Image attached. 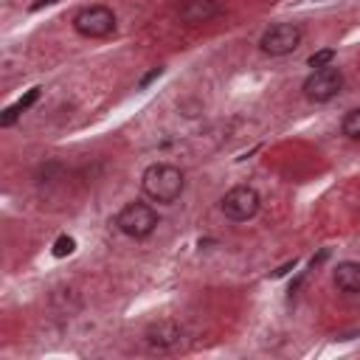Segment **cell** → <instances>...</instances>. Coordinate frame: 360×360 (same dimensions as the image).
Returning <instances> with one entry per match:
<instances>
[{"label":"cell","mask_w":360,"mask_h":360,"mask_svg":"<svg viewBox=\"0 0 360 360\" xmlns=\"http://www.w3.org/2000/svg\"><path fill=\"white\" fill-rule=\"evenodd\" d=\"M141 188H143V194H146L149 200L169 205V202H174V200L183 194V188H186V174H183L177 166H172V163H152V166L141 174Z\"/></svg>","instance_id":"1"},{"label":"cell","mask_w":360,"mask_h":360,"mask_svg":"<svg viewBox=\"0 0 360 360\" xmlns=\"http://www.w3.org/2000/svg\"><path fill=\"white\" fill-rule=\"evenodd\" d=\"M158 222H160L158 211L152 205H146V202H127L115 217L118 231L124 236H129V239H146L158 228Z\"/></svg>","instance_id":"2"},{"label":"cell","mask_w":360,"mask_h":360,"mask_svg":"<svg viewBox=\"0 0 360 360\" xmlns=\"http://www.w3.org/2000/svg\"><path fill=\"white\" fill-rule=\"evenodd\" d=\"M304 96L309 98V101H315V104H323V101H329V98H335L340 90H343V73H340V68H335V65H326V68H318V70H312L307 79H304Z\"/></svg>","instance_id":"3"},{"label":"cell","mask_w":360,"mask_h":360,"mask_svg":"<svg viewBox=\"0 0 360 360\" xmlns=\"http://www.w3.org/2000/svg\"><path fill=\"white\" fill-rule=\"evenodd\" d=\"M301 37H304L301 25H295V22H276V25H270L262 34L259 48L267 56H287V53H292L301 45Z\"/></svg>","instance_id":"4"},{"label":"cell","mask_w":360,"mask_h":360,"mask_svg":"<svg viewBox=\"0 0 360 360\" xmlns=\"http://www.w3.org/2000/svg\"><path fill=\"white\" fill-rule=\"evenodd\" d=\"M73 28H76L82 37L101 39V37H110V34L115 31V14H112V8H107V6H84L82 11H76Z\"/></svg>","instance_id":"5"},{"label":"cell","mask_w":360,"mask_h":360,"mask_svg":"<svg viewBox=\"0 0 360 360\" xmlns=\"http://www.w3.org/2000/svg\"><path fill=\"white\" fill-rule=\"evenodd\" d=\"M262 200H259V191L253 186H233L222 200H219V208L228 219L233 222H245L250 217H256Z\"/></svg>","instance_id":"6"},{"label":"cell","mask_w":360,"mask_h":360,"mask_svg":"<svg viewBox=\"0 0 360 360\" xmlns=\"http://www.w3.org/2000/svg\"><path fill=\"white\" fill-rule=\"evenodd\" d=\"M146 343L152 346V349H160V352H166V349H174V346H180L183 343V326L177 323V321H169V318H163V321H155V323H149V329H146Z\"/></svg>","instance_id":"7"},{"label":"cell","mask_w":360,"mask_h":360,"mask_svg":"<svg viewBox=\"0 0 360 360\" xmlns=\"http://www.w3.org/2000/svg\"><path fill=\"white\" fill-rule=\"evenodd\" d=\"M180 20L188 22V25H200V22H208L211 17L219 14V3L217 0H183L180 8H177Z\"/></svg>","instance_id":"8"},{"label":"cell","mask_w":360,"mask_h":360,"mask_svg":"<svg viewBox=\"0 0 360 360\" xmlns=\"http://www.w3.org/2000/svg\"><path fill=\"white\" fill-rule=\"evenodd\" d=\"M332 281L340 292H360V262H340L332 273Z\"/></svg>","instance_id":"9"},{"label":"cell","mask_w":360,"mask_h":360,"mask_svg":"<svg viewBox=\"0 0 360 360\" xmlns=\"http://www.w3.org/2000/svg\"><path fill=\"white\" fill-rule=\"evenodd\" d=\"M340 132L352 141H360V110H349L340 121Z\"/></svg>","instance_id":"10"},{"label":"cell","mask_w":360,"mask_h":360,"mask_svg":"<svg viewBox=\"0 0 360 360\" xmlns=\"http://www.w3.org/2000/svg\"><path fill=\"white\" fill-rule=\"evenodd\" d=\"M332 59H335V51H332V48H321V51H315V53L307 59V65L318 70V68H326V65H332Z\"/></svg>","instance_id":"11"},{"label":"cell","mask_w":360,"mask_h":360,"mask_svg":"<svg viewBox=\"0 0 360 360\" xmlns=\"http://www.w3.org/2000/svg\"><path fill=\"white\" fill-rule=\"evenodd\" d=\"M73 248H76V239H73V236H68V233H62V236H56V242H53V256H56V259L70 256V253H73Z\"/></svg>","instance_id":"12"},{"label":"cell","mask_w":360,"mask_h":360,"mask_svg":"<svg viewBox=\"0 0 360 360\" xmlns=\"http://www.w3.org/2000/svg\"><path fill=\"white\" fill-rule=\"evenodd\" d=\"M39 90H42V87H31V90H28V93H25L20 101H14V104H17V110H20V112H22V110H28V107H31V104L39 98Z\"/></svg>","instance_id":"13"},{"label":"cell","mask_w":360,"mask_h":360,"mask_svg":"<svg viewBox=\"0 0 360 360\" xmlns=\"http://www.w3.org/2000/svg\"><path fill=\"white\" fill-rule=\"evenodd\" d=\"M160 76H163V68H152V70H149L146 76H141V82H138V87H149V84H152L155 79H160Z\"/></svg>","instance_id":"14"},{"label":"cell","mask_w":360,"mask_h":360,"mask_svg":"<svg viewBox=\"0 0 360 360\" xmlns=\"http://www.w3.org/2000/svg\"><path fill=\"white\" fill-rule=\"evenodd\" d=\"M290 270H295V259H292V262H287V264H281V267L273 273V278H281V276H287Z\"/></svg>","instance_id":"15"},{"label":"cell","mask_w":360,"mask_h":360,"mask_svg":"<svg viewBox=\"0 0 360 360\" xmlns=\"http://www.w3.org/2000/svg\"><path fill=\"white\" fill-rule=\"evenodd\" d=\"M51 3H56V0H37V3L31 6V11H39L42 6H51Z\"/></svg>","instance_id":"16"}]
</instances>
